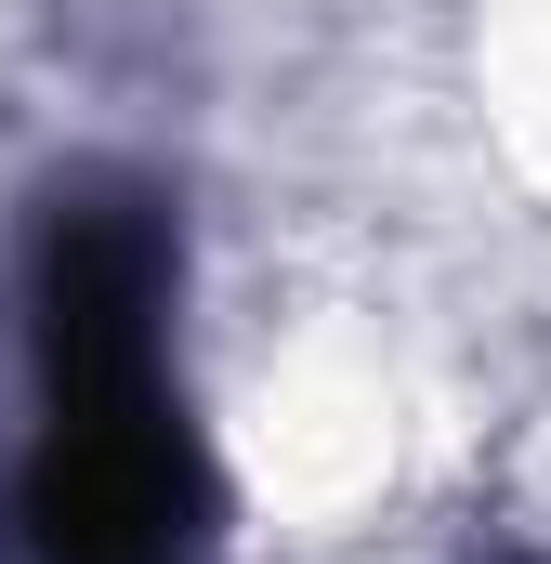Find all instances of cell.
I'll return each instance as SVG.
<instances>
[{
    "label": "cell",
    "instance_id": "obj_1",
    "mask_svg": "<svg viewBox=\"0 0 551 564\" xmlns=\"http://www.w3.org/2000/svg\"><path fill=\"white\" fill-rule=\"evenodd\" d=\"M171 224L79 184L40 224L26 263V355H40V433L13 473L26 564H210V459L171 394Z\"/></svg>",
    "mask_w": 551,
    "mask_h": 564
}]
</instances>
